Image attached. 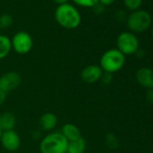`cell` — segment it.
I'll list each match as a JSON object with an SVG mask.
<instances>
[{
  "instance_id": "obj_22",
  "label": "cell",
  "mask_w": 153,
  "mask_h": 153,
  "mask_svg": "<svg viewBox=\"0 0 153 153\" xmlns=\"http://www.w3.org/2000/svg\"><path fill=\"white\" fill-rule=\"evenodd\" d=\"M7 98V93L3 90H0V105L5 104Z\"/></svg>"
},
{
  "instance_id": "obj_24",
  "label": "cell",
  "mask_w": 153,
  "mask_h": 153,
  "mask_svg": "<svg viewBox=\"0 0 153 153\" xmlns=\"http://www.w3.org/2000/svg\"><path fill=\"white\" fill-rule=\"evenodd\" d=\"M53 1H54L58 6H60V5H63V4L68 3V0H53Z\"/></svg>"
},
{
  "instance_id": "obj_12",
  "label": "cell",
  "mask_w": 153,
  "mask_h": 153,
  "mask_svg": "<svg viewBox=\"0 0 153 153\" xmlns=\"http://www.w3.org/2000/svg\"><path fill=\"white\" fill-rule=\"evenodd\" d=\"M57 123H58V118L56 114L50 112L43 114L39 120V124L41 129L46 131H50L53 130L57 126Z\"/></svg>"
},
{
  "instance_id": "obj_21",
  "label": "cell",
  "mask_w": 153,
  "mask_h": 153,
  "mask_svg": "<svg viewBox=\"0 0 153 153\" xmlns=\"http://www.w3.org/2000/svg\"><path fill=\"white\" fill-rule=\"evenodd\" d=\"M146 99L149 103L153 104V88L148 89V91L146 93Z\"/></svg>"
},
{
  "instance_id": "obj_11",
  "label": "cell",
  "mask_w": 153,
  "mask_h": 153,
  "mask_svg": "<svg viewBox=\"0 0 153 153\" xmlns=\"http://www.w3.org/2000/svg\"><path fill=\"white\" fill-rule=\"evenodd\" d=\"M60 132L66 138V140L68 141H72V140H78L80 137H82L80 129L76 125H75L73 123H65L62 126Z\"/></svg>"
},
{
  "instance_id": "obj_13",
  "label": "cell",
  "mask_w": 153,
  "mask_h": 153,
  "mask_svg": "<svg viewBox=\"0 0 153 153\" xmlns=\"http://www.w3.org/2000/svg\"><path fill=\"white\" fill-rule=\"evenodd\" d=\"M16 124V118L14 114L6 112L0 114V129L2 131L14 130Z\"/></svg>"
},
{
  "instance_id": "obj_6",
  "label": "cell",
  "mask_w": 153,
  "mask_h": 153,
  "mask_svg": "<svg viewBox=\"0 0 153 153\" xmlns=\"http://www.w3.org/2000/svg\"><path fill=\"white\" fill-rule=\"evenodd\" d=\"M11 45L12 50H14L16 53L25 55L31 51L33 45V41L29 33L20 31L17 32L11 39Z\"/></svg>"
},
{
  "instance_id": "obj_10",
  "label": "cell",
  "mask_w": 153,
  "mask_h": 153,
  "mask_svg": "<svg viewBox=\"0 0 153 153\" xmlns=\"http://www.w3.org/2000/svg\"><path fill=\"white\" fill-rule=\"evenodd\" d=\"M136 79L138 83L147 88H153V69L149 68H140L136 71Z\"/></svg>"
},
{
  "instance_id": "obj_20",
  "label": "cell",
  "mask_w": 153,
  "mask_h": 153,
  "mask_svg": "<svg viewBox=\"0 0 153 153\" xmlns=\"http://www.w3.org/2000/svg\"><path fill=\"white\" fill-rule=\"evenodd\" d=\"M112 80H113V74L108 73V72H103L100 81L104 85H109L112 82Z\"/></svg>"
},
{
  "instance_id": "obj_19",
  "label": "cell",
  "mask_w": 153,
  "mask_h": 153,
  "mask_svg": "<svg viewBox=\"0 0 153 153\" xmlns=\"http://www.w3.org/2000/svg\"><path fill=\"white\" fill-rule=\"evenodd\" d=\"M125 7L131 11H136L141 5L142 0H123Z\"/></svg>"
},
{
  "instance_id": "obj_3",
  "label": "cell",
  "mask_w": 153,
  "mask_h": 153,
  "mask_svg": "<svg viewBox=\"0 0 153 153\" xmlns=\"http://www.w3.org/2000/svg\"><path fill=\"white\" fill-rule=\"evenodd\" d=\"M124 63L125 56L117 49H110L101 56L99 66L104 72L113 74L122 69Z\"/></svg>"
},
{
  "instance_id": "obj_8",
  "label": "cell",
  "mask_w": 153,
  "mask_h": 153,
  "mask_svg": "<svg viewBox=\"0 0 153 153\" xmlns=\"http://www.w3.org/2000/svg\"><path fill=\"white\" fill-rule=\"evenodd\" d=\"M0 142L5 149L8 151H16L20 148L21 139L15 130H10L2 132Z\"/></svg>"
},
{
  "instance_id": "obj_4",
  "label": "cell",
  "mask_w": 153,
  "mask_h": 153,
  "mask_svg": "<svg viewBox=\"0 0 153 153\" xmlns=\"http://www.w3.org/2000/svg\"><path fill=\"white\" fill-rule=\"evenodd\" d=\"M151 25L150 15L144 10H136L127 18L128 28L134 33H142Z\"/></svg>"
},
{
  "instance_id": "obj_25",
  "label": "cell",
  "mask_w": 153,
  "mask_h": 153,
  "mask_svg": "<svg viewBox=\"0 0 153 153\" xmlns=\"http://www.w3.org/2000/svg\"><path fill=\"white\" fill-rule=\"evenodd\" d=\"M2 132H3V131H2V130L0 129V139H1V135H2Z\"/></svg>"
},
{
  "instance_id": "obj_23",
  "label": "cell",
  "mask_w": 153,
  "mask_h": 153,
  "mask_svg": "<svg viewBox=\"0 0 153 153\" xmlns=\"http://www.w3.org/2000/svg\"><path fill=\"white\" fill-rule=\"evenodd\" d=\"M114 1L115 0H98V3L102 5L103 7H107V6L112 5Z\"/></svg>"
},
{
  "instance_id": "obj_1",
  "label": "cell",
  "mask_w": 153,
  "mask_h": 153,
  "mask_svg": "<svg viewBox=\"0 0 153 153\" xmlns=\"http://www.w3.org/2000/svg\"><path fill=\"white\" fill-rule=\"evenodd\" d=\"M54 17L56 22L62 27L68 30L78 28L81 24V15L73 5L66 3L58 6Z\"/></svg>"
},
{
  "instance_id": "obj_2",
  "label": "cell",
  "mask_w": 153,
  "mask_h": 153,
  "mask_svg": "<svg viewBox=\"0 0 153 153\" xmlns=\"http://www.w3.org/2000/svg\"><path fill=\"white\" fill-rule=\"evenodd\" d=\"M68 141L59 131H53L42 139L39 149L42 153H67Z\"/></svg>"
},
{
  "instance_id": "obj_14",
  "label": "cell",
  "mask_w": 153,
  "mask_h": 153,
  "mask_svg": "<svg viewBox=\"0 0 153 153\" xmlns=\"http://www.w3.org/2000/svg\"><path fill=\"white\" fill-rule=\"evenodd\" d=\"M87 149V141L84 138L80 137L78 140L68 141L67 153H84Z\"/></svg>"
},
{
  "instance_id": "obj_16",
  "label": "cell",
  "mask_w": 153,
  "mask_h": 153,
  "mask_svg": "<svg viewBox=\"0 0 153 153\" xmlns=\"http://www.w3.org/2000/svg\"><path fill=\"white\" fill-rule=\"evenodd\" d=\"M14 18L9 14H3L0 16V29H7L12 26Z\"/></svg>"
},
{
  "instance_id": "obj_5",
  "label": "cell",
  "mask_w": 153,
  "mask_h": 153,
  "mask_svg": "<svg viewBox=\"0 0 153 153\" xmlns=\"http://www.w3.org/2000/svg\"><path fill=\"white\" fill-rule=\"evenodd\" d=\"M117 50H119L124 56L132 55L139 50L138 38L132 33L123 32L119 34L116 40Z\"/></svg>"
},
{
  "instance_id": "obj_15",
  "label": "cell",
  "mask_w": 153,
  "mask_h": 153,
  "mask_svg": "<svg viewBox=\"0 0 153 153\" xmlns=\"http://www.w3.org/2000/svg\"><path fill=\"white\" fill-rule=\"evenodd\" d=\"M11 51V39L6 35L0 34V60L7 58Z\"/></svg>"
},
{
  "instance_id": "obj_7",
  "label": "cell",
  "mask_w": 153,
  "mask_h": 153,
  "mask_svg": "<svg viewBox=\"0 0 153 153\" xmlns=\"http://www.w3.org/2000/svg\"><path fill=\"white\" fill-rule=\"evenodd\" d=\"M22 83V76L16 71H8L0 76V90L7 94L16 89Z\"/></svg>"
},
{
  "instance_id": "obj_9",
  "label": "cell",
  "mask_w": 153,
  "mask_h": 153,
  "mask_svg": "<svg viewBox=\"0 0 153 153\" xmlns=\"http://www.w3.org/2000/svg\"><path fill=\"white\" fill-rule=\"evenodd\" d=\"M103 72L104 71L99 65H88L82 69L80 73V78L85 83L94 84L100 81Z\"/></svg>"
},
{
  "instance_id": "obj_26",
  "label": "cell",
  "mask_w": 153,
  "mask_h": 153,
  "mask_svg": "<svg viewBox=\"0 0 153 153\" xmlns=\"http://www.w3.org/2000/svg\"><path fill=\"white\" fill-rule=\"evenodd\" d=\"M151 34H152V37H153V27H152V29H151Z\"/></svg>"
},
{
  "instance_id": "obj_18",
  "label": "cell",
  "mask_w": 153,
  "mask_h": 153,
  "mask_svg": "<svg viewBox=\"0 0 153 153\" xmlns=\"http://www.w3.org/2000/svg\"><path fill=\"white\" fill-rule=\"evenodd\" d=\"M73 3L81 7H94L98 4V0H72Z\"/></svg>"
},
{
  "instance_id": "obj_17",
  "label": "cell",
  "mask_w": 153,
  "mask_h": 153,
  "mask_svg": "<svg viewBox=\"0 0 153 153\" xmlns=\"http://www.w3.org/2000/svg\"><path fill=\"white\" fill-rule=\"evenodd\" d=\"M105 144L110 149H117L119 147V140L114 133H108L105 136Z\"/></svg>"
}]
</instances>
